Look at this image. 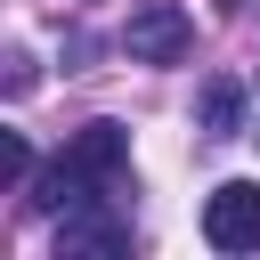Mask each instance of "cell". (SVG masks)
<instances>
[{
  "label": "cell",
  "instance_id": "obj_7",
  "mask_svg": "<svg viewBox=\"0 0 260 260\" xmlns=\"http://www.w3.org/2000/svg\"><path fill=\"white\" fill-rule=\"evenodd\" d=\"M24 89H32V57H24V49H8V98H24Z\"/></svg>",
  "mask_w": 260,
  "mask_h": 260
},
{
  "label": "cell",
  "instance_id": "obj_2",
  "mask_svg": "<svg viewBox=\"0 0 260 260\" xmlns=\"http://www.w3.org/2000/svg\"><path fill=\"white\" fill-rule=\"evenodd\" d=\"M122 49H130L138 65H179V57L195 49V16H187L179 0H146V8H130Z\"/></svg>",
  "mask_w": 260,
  "mask_h": 260
},
{
  "label": "cell",
  "instance_id": "obj_5",
  "mask_svg": "<svg viewBox=\"0 0 260 260\" xmlns=\"http://www.w3.org/2000/svg\"><path fill=\"white\" fill-rule=\"evenodd\" d=\"M195 130H203V138H236V130H244V81H236V73H211V81H203Z\"/></svg>",
  "mask_w": 260,
  "mask_h": 260
},
{
  "label": "cell",
  "instance_id": "obj_4",
  "mask_svg": "<svg viewBox=\"0 0 260 260\" xmlns=\"http://www.w3.org/2000/svg\"><path fill=\"white\" fill-rule=\"evenodd\" d=\"M203 244H211V252H260V187H252V179L211 187V203H203Z\"/></svg>",
  "mask_w": 260,
  "mask_h": 260
},
{
  "label": "cell",
  "instance_id": "obj_6",
  "mask_svg": "<svg viewBox=\"0 0 260 260\" xmlns=\"http://www.w3.org/2000/svg\"><path fill=\"white\" fill-rule=\"evenodd\" d=\"M0 179H32V146L16 130H0Z\"/></svg>",
  "mask_w": 260,
  "mask_h": 260
},
{
  "label": "cell",
  "instance_id": "obj_8",
  "mask_svg": "<svg viewBox=\"0 0 260 260\" xmlns=\"http://www.w3.org/2000/svg\"><path fill=\"white\" fill-rule=\"evenodd\" d=\"M219 8H228V16H236V8H244V0H219Z\"/></svg>",
  "mask_w": 260,
  "mask_h": 260
},
{
  "label": "cell",
  "instance_id": "obj_1",
  "mask_svg": "<svg viewBox=\"0 0 260 260\" xmlns=\"http://www.w3.org/2000/svg\"><path fill=\"white\" fill-rule=\"evenodd\" d=\"M138 236H130V211H122V195H106V203H89V211H65L57 219V260H122Z\"/></svg>",
  "mask_w": 260,
  "mask_h": 260
},
{
  "label": "cell",
  "instance_id": "obj_3",
  "mask_svg": "<svg viewBox=\"0 0 260 260\" xmlns=\"http://www.w3.org/2000/svg\"><path fill=\"white\" fill-rule=\"evenodd\" d=\"M65 162H73L81 179L114 187V195H138V187H130V130H122V122H81V130L65 138Z\"/></svg>",
  "mask_w": 260,
  "mask_h": 260
}]
</instances>
